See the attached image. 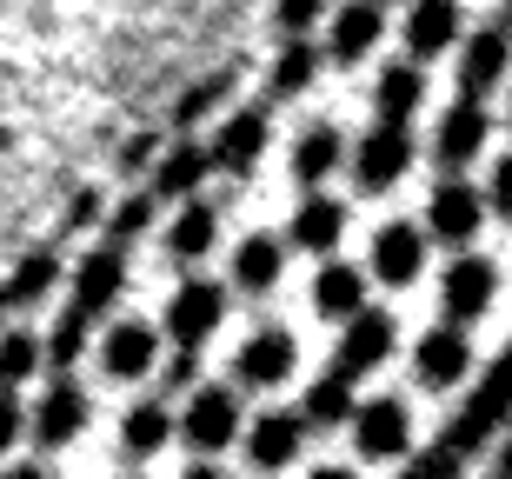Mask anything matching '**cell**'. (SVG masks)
I'll use <instances>...</instances> for the list:
<instances>
[{
    "label": "cell",
    "mask_w": 512,
    "mask_h": 479,
    "mask_svg": "<svg viewBox=\"0 0 512 479\" xmlns=\"http://www.w3.org/2000/svg\"><path fill=\"white\" fill-rule=\"evenodd\" d=\"M406 173H413V134H406V120H380L353 147V180H360V193H386Z\"/></svg>",
    "instance_id": "1"
},
{
    "label": "cell",
    "mask_w": 512,
    "mask_h": 479,
    "mask_svg": "<svg viewBox=\"0 0 512 479\" xmlns=\"http://www.w3.org/2000/svg\"><path fill=\"white\" fill-rule=\"evenodd\" d=\"M353 420V446H360L366 460H399L406 446H413V413H406V400H366L346 413Z\"/></svg>",
    "instance_id": "2"
},
{
    "label": "cell",
    "mask_w": 512,
    "mask_h": 479,
    "mask_svg": "<svg viewBox=\"0 0 512 479\" xmlns=\"http://www.w3.org/2000/svg\"><path fill=\"white\" fill-rule=\"evenodd\" d=\"M187 446H200V453H220V446L240 440V400H233L227 386H200L187 400V420L173 426Z\"/></svg>",
    "instance_id": "3"
},
{
    "label": "cell",
    "mask_w": 512,
    "mask_h": 479,
    "mask_svg": "<svg viewBox=\"0 0 512 479\" xmlns=\"http://www.w3.org/2000/svg\"><path fill=\"white\" fill-rule=\"evenodd\" d=\"M293 366H300V340H293L286 326H260V333L233 353V380L240 386H280V380H293Z\"/></svg>",
    "instance_id": "4"
},
{
    "label": "cell",
    "mask_w": 512,
    "mask_h": 479,
    "mask_svg": "<svg viewBox=\"0 0 512 479\" xmlns=\"http://www.w3.org/2000/svg\"><path fill=\"white\" fill-rule=\"evenodd\" d=\"M220 313H227V287H213V280H187V287L173 293V307H167V333L187 346V353H200V346L213 340Z\"/></svg>",
    "instance_id": "5"
},
{
    "label": "cell",
    "mask_w": 512,
    "mask_h": 479,
    "mask_svg": "<svg viewBox=\"0 0 512 479\" xmlns=\"http://www.w3.org/2000/svg\"><path fill=\"white\" fill-rule=\"evenodd\" d=\"M386 353H393V320H386L380 307H353V313H346V333H340L333 366H340L346 380H360V373H373Z\"/></svg>",
    "instance_id": "6"
},
{
    "label": "cell",
    "mask_w": 512,
    "mask_h": 479,
    "mask_svg": "<svg viewBox=\"0 0 512 479\" xmlns=\"http://www.w3.org/2000/svg\"><path fill=\"white\" fill-rule=\"evenodd\" d=\"M426 220H433V240H446V247H466L479 233V220H486V200H479L466 180H446V187H433V207H426Z\"/></svg>",
    "instance_id": "7"
},
{
    "label": "cell",
    "mask_w": 512,
    "mask_h": 479,
    "mask_svg": "<svg viewBox=\"0 0 512 479\" xmlns=\"http://www.w3.org/2000/svg\"><path fill=\"white\" fill-rule=\"evenodd\" d=\"M419 267H426V233H419V227L393 220V227L373 233V273H380L386 287H413Z\"/></svg>",
    "instance_id": "8"
},
{
    "label": "cell",
    "mask_w": 512,
    "mask_h": 479,
    "mask_svg": "<svg viewBox=\"0 0 512 479\" xmlns=\"http://www.w3.org/2000/svg\"><path fill=\"white\" fill-rule=\"evenodd\" d=\"M466 373H473V346H466V333H459V326H433V333L419 340V386L446 393V386H459Z\"/></svg>",
    "instance_id": "9"
},
{
    "label": "cell",
    "mask_w": 512,
    "mask_h": 479,
    "mask_svg": "<svg viewBox=\"0 0 512 479\" xmlns=\"http://www.w3.org/2000/svg\"><path fill=\"white\" fill-rule=\"evenodd\" d=\"M300 446H306V420L300 413H260L247 433V460L260 466V473H280V466L300 460Z\"/></svg>",
    "instance_id": "10"
},
{
    "label": "cell",
    "mask_w": 512,
    "mask_h": 479,
    "mask_svg": "<svg viewBox=\"0 0 512 479\" xmlns=\"http://www.w3.org/2000/svg\"><path fill=\"white\" fill-rule=\"evenodd\" d=\"M260 154H266V114H253V107L220 120V134H213V147H207V160L227 167V173H247Z\"/></svg>",
    "instance_id": "11"
},
{
    "label": "cell",
    "mask_w": 512,
    "mask_h": 479,
    "mask_svg": "<svg viewBox=\"0 0 512 479\" xmlns=\"http://www.w3.org/2000/svg\"><path fill=\"white\" fill-rule=\"evenodd\" d=\"M87 426V393H80L74 380H54L47 393H40V406H34V440L40 446H67Z\"/></svg>",
    "instance_id": "12"
},
{
    "label": "cell",
    "mask_w": 512,
    "mask_h": 479,
    "mask_svg": "<svg viewBox=\"0 0 512 479\" xmlns=\"http://www.w3.org/2000/svg\"><path fill=\"white\" fill-rule=\"evenodd\" d=\"M493 287H499V267L493 260H453L446 273V320H479V313L493 307Z\"/></svg>",
    "instance_id": "13"
},
{
    "label": "cell",
    "mask_w": 512,
    "mask_h": 479,
    "mask_svg": "<svg viewBox=\"0 0 512 479\" xmlns=\"http://www.w3.org/2000/svg\"><path fill=\"white\" fill-rule=\"evenodd\" d=\"M120 287H127V260H120V247H100V253H87L80 273H74V307L107 313L120 300Z\"/></svg>",
    "instance_id": "14"
},
{
    "label": "cell",
    "mask_w": 512,
    "mask_h": 479,
    "mask_svg": "<svg viewBox=\"0 0 512 479\" xmlns=\"http://www.w3.org/2000/svg\"><path fill=\"white\" fill-rule=\"evenodd\" d=\"M506 60H512L506 27H486V34L466 40V60H459V87H466V100H479L486 87H499V80H506Z\"/></svg>",
    "instance_id": "15"
},
{
    "label": "cell",
    "mask_w": 512,
    "mask_h": 479,
    "mask_svg": "<svg viewBox=\"0 0 512 479\" xmlns=\"http://www.w3.org/2000/svg\"><path fill=\"white\" fill-rule=\"evenodd\" d=\"M479 147H486V107H479V100H459L453 114L439 120L433 154H439V167H466Z\"/></svg>",
    "instance_id": "16"
},
{
    "label": "cell",
    "mask_w": 512,
    "mask_h": 479,
    "mask_svg": "<svg viewBox=\"0 0 512 479\" xmlns=\"http://www.w3.org/2000/svg\"><path fill=\"white\" fill-rule=\"evenodd\" d=\"M459 40V0H413V14H406V47L419 60L446 54Z\"/></svg>",
    "instance_id": "17"
},
{
    "label": "cell",
    "mask_w": 512,
    "mask_h": 479,
    "mask_svg": "<svg viewBox=\"0 0 512 479\" xmlns=\"http://www.w3.org/2000/svg\"><path fill=\"white\" fill-rule=\"evenodd\" d=\"M153 353H160V326L120 320L114 333H107V353H100V360H107V373H114V380H140V373L153 366Z\"/></svg>",
    "instance_id": "18"
},
{
    "label": "cell",
    "mask_w": 512,
    "mask_h": 479,
    "mask_svg": "<svg viewBox=\"0 0 512 479\" xmlns=\"http://www.w3.org/2000/svg\"><path fill=\"white\" fill-rule=\"evenodd\" d=\"M340 233H346V207L326 200V193H313V200L293 213V247H306V253H333Z\"/></svg>",
    "instance_id": "19"
},
{
    "label": "cell",
    "mask_w": 512,
    "mask_h": 479,
    "mask_svg": "<svg viewBox=\"0 0 512 479\" xmlns=\"http://www.w3.org/2000/svg\"><path fill=\"white\" fill-rule=\"evenodd\" d=\"M313 307H320L326 320H346L353 307H366V273L346 267V260H326L320 280H313Z\"/></svg>",
    "instance_id": "20"
},
{
    "label": "cell",
    "mask_w": 512,
    "mask_h": 479,
    "mask_svg": "<svg viewBox=\"0 0 512 479\" xmlns=\"http://www.w3.org/2000/svg\"><path fill=\"white\" fill-rule=\"evenodd\" d=\"M213 173V160H207V147H193V140H180V147H167L160 154V173H153V193H167V200H187L200 180Z\"/></svg>",
    "instance_id": "21"
},
{
    "label": "cell",
    "mask_w": 512,
    "mask_h": 479,
    "mask_svg": "<svg viewBox=\"0 0 512 479\" xmlns=\"http://www.w3.org/2000/svg\"><path fill=\"white\" fill-rule=\"evenodd\" d=\"M380 27H386V14L373 7V0H346L340 20H333V54H340V60H360L366 47L380 40Z\"/></svg>",
    "instance_id": "22"
},
{
    "label": "cell",
    "mask_w": 512,
    "mask_h": 479,
    "mask_svg": "<svg viewBox=\"0 0 512 479\" xmlns=\"http://www.w3.org/2000/svg\"><path fill=\"white\" fill-rule=\"evenodd\" d=\"M273 280H280V240H266V233L240 240V253H233V287L240 293H273Z\"/></svg>",
    "instance_id": "23"
},
{
    "label": "cell",
    "mask_w": 512,
    "mask_h": 479,
    "mask_svg": "<svg viewBox=\"0 0 512 479\" xmlns=\"http://www.w3.org/2000/svg\"><path fill=\"white\" fill-rule=\"evenodd\" d=\"M380 120H406V114H419V100H426V74H419L413 60H393L380 74Z\"/></svg>",
    "instance_id": "24"
},
{
    "label": "cell",
    "mask_w": 512,
    "mask_h": 479,
    "mask_svg": "<svg viewBox=\"0 0 512 479\" xmlns=\"http://www.w3.org/2000/svg\"><path fill=\"white\" fill-rule=\"evenodd\" d=\"M346 160V140L333 134V127H313V134H300V147H293V180H306V187H320L326 173Z\"/></svg>",
    "instance_id": "25"
},
{
    "label": "cell",
    "mask_w": 512,
    "mask_h": 479,
    "mask_svg": "<svg viewBox=\"0 0 512 479\" xmlns=\"http://www.w3.org/2000/svg\"><path fill=\"white\" fill-rule=\"evenodd\" d=\"M346 413H353V380H346L340 366H326L320 380L306 386V413H300V420H313V426H340Z\"/></svg>",
    "instance_id": "26"
},
{
    "label": "cell",
    "mask_w": 512,
    "mask_h": 479,
    "mask_svg": "<svg viewBox=\"0 0 512 479\" xmlns=\"http://www.w3.org/2000/svg\"><path fill=\"white\" fill-rule=\"evenodd\" d=\"M167 440H173L167 406H127V420H120V446H127L133 460H153Z\"/></svg>",
    "instance_id": "27"
},
{
    "label": "cell",
    "mask_w": 512,
    "mask_h": 479,
    "mask_svg": "<svg viewBox=\"0 0 512 479\" xmlns=\"http://www.w3.org/2000/svg\"><path fill=\"white\" fill-rule=\"evenodd\" d=\"M54 280H60V260H54V253H27V260L14 267V280L0 287V300H7V307H34V300H47V293H54Z\"/></svg>",
    "instance_id": "28"
},
{
    "label": "cell",
    "mask_w": 512,
    "mask_h": 479,
    "mask_svg": "<svg viewBox=\"0 0 512 479\" xmlns=\"http://www.w3.org/2000/svg\"><path fill=\"white\" fill-rule=\"evenodd\" d=\"M34 366H40V340L27 333V326H14V333H0V386L27 380Z\"/></svg>",
    "instance_id": "29"
},
{
    "label": "cell",
    "mask_w": 512,
    "mask_h": 479,
    "mask_svg": "<svg viewBox=\"0 0 512 479\" xmlns=\"http://www.w3.org/2000/svg\"><path fill=\"white\" fill-rule=\"evenodd\" d=\"M167 247L180 253V260H200V253L213 247V213H207V207H187V213H180V220H173Z\"/></svg>",
    "instance_id": "30"
},
{
    "label": "cell",
    "mask_w": 512,
    "mask_h": 479,
    "mask_svg": "<svg viewBox=\"0 0 512 479\" xmlns=\"http://www.w3.org/2000/svg\"><path fill=\"white\" fill-rule=\"evenodd\" d=\"M313 67H320V54H313L306 40H293L280 54V67H273V87H280V94H306V87H313Z\"/></svg>",
    "instance_id": "31"
},
{
    "label": "cell",
    "mask_w": 512,
    "mask_h": 479,
    "mask_svg": "<svg viewBox=\"0 0 512 479\" xmlns=\"http://www.w3.org/2000/svg\"><path fill=\"white\" fill-rule=\"evenodd\" d=\"M87 320H94V313H80V307L60 313L54 340H47V360H54V366H74L80 360V346H87Z\"/></svg>",
    "instance_id": "32"
},
{
    "label": "cell",
    "mask_w": 512,
    "mask_h": 479,
    "mask_svg": "<svg viewBox=\"0 0 512 479\" xmlns=\"http://www.w3.org/2000/svg\"><path fill=\"white\" fill-rule=\"evenodd\" d=\"M459 473H466V453H459L453 440H439V446H433V453H426V460H419L406 479H459Z\"/></svg>",
    "instance_id": "33"
},
{
    "label": "cell",
    "mask_w": 512,
    "mask_h": 479,
    "mask_svg": "<svg viewBox=\"0 0 512 479\" xmlns=\"http://www.w3.org/2000/svg\"><path fill=\"white\" fill-rule=\"evenodd\" d=\"M147 213H153V200H120L114 220H107V233H114V240H133V233L147 227Z\"/></svg>",
    "instance_id": "34"
},
{
    "label": "cell",
    "mask_w": 512,
    "mask_h": 479,
    "mask_svg": "<svg viewBox=\"0 0 512 479\" xmlns=\"http://www.w3.org/2000/svg\"><path fill=\"white\" fill-rule=\"evenodd\" d=\"M320 14H326V0H280V7H273V20H280L286 34H300V27H313Z\"/></svg>",
    "instance_id": "35"
},
{
    "label": "cell",
    "mask_w": 512,
    "mask_h": 479,
    "mask_svg": "<svg viewBox=\"0 0 512 479\" xmlns=\"http://www.w3.org/2000/svg\"><path fill=\"white\" fill-rule=\"evenodd\" d=\"M486 207H493V213H506V220H512V154H506V160L493 167V187H486Z\"/></svg>",
    "instance_id": "36"
},
{
    "label": "cell",
    "mask_w": 512,
    "mask_h": 479,
    "mask_svg": "<svg viewBox=\"0 0 512 479\" xmlns=\"http://www.w3.org/2000/svg\"><path fill=\"white\" fill-rule=\"evenodd\" d=\"M94 220H100V193L80 187V193H74V207H67V227H94Z\"/></svg>",
    "instance_id": "37"
},
{
    "label": "cell",
    "mask_w": 512,
    "mask_h": 479,
    "mask_svg": "<svg viewBox=\"0 0 512 479\" xmlns=\"http://www.w3.org/2000/svg\"><path fill=\"white\" fill-rule=\"evenodd\" d=\"M20 440V406H14V393H0V453Z\"/></svg>",
    "instance_id": "38"
},
{
    "label": "cell",
    "mask_w": 512,
    "mask_h": 479,
    "mask_svg": "<svg viewBox=\"0 0 512 479\" xmlns=\"http://www.w3.org/2000/svg\"><path fill=\"white\" fill-rule=\"evenodd\" d=\"M147 160H153V140H147V134H133L127 147H120V167H127V173H133V167H147Z\"/></svg>",
    "instance_id": "39"
},
{
    "label": "cell",
    "mask_w": 512,
    "mask_h": 479,
    "mask_svg": "<svg viewBox=\"0 0 512 479\" xmlns=\"http://www.w3.org/2000/svg\"><path fill=\"white\" fill-rule=\"evenodd\" d=\"M506 433V446H499V479H512V426H499Z\"/></svg>",
    "instance_id": "40"
},
{
    "label": "cell",
    "mask_w": 512,
    "mask_h": 479,
    "mask_svg": "<svg viewBox=\"0 0 512 479\" xmlns=\"http://www.w3.org/2000/svg\"><path fill=\"white\" fill-rule=\"evenodd\" d=\"M0 479H47V473H40V466H7Z\"/></svg>",
    "instance_id": "41"
},
{
    "label": "cell",
    "mask_w": 512,
    "mask_h": 479,
    "mask_svg": "<svg viewBox=\"0 0 512 479\" xmlns=\"http://www.w3.org/2000/svg\"><path fill=\"white\" fill-rule=\"evenodd\" d=\"M180 479H220V473H213V466H187V473H180Z\"/></svg>",
    "instance_id": "42"
},
{
    "label": "cell",
    "mask_w": 512,
    "mask_h": 479,
    "mask_svg": "<svg viewBox=\"0 0 512 479\" xmlns=\"http://www.w3.org/2000/svg\"><path fill=\"white\" fill-rule=\"evenodd\" d=\"M313 479H353V473H346V466H320V473H313Z\"/></svg>",
    "instance_id": "43"
},
{
    "label": "cell",
    "mask_w": 512,
    "mask_h": 479,
    "mask_svg": "<svg viewBox=\"0 0 512 479\" xmlns=\"http://www.w3.org/2000/svg\"><path fill=\"white\" fill-rule=\"evenodd\" d=\"M506 14H512V0H506Z\"/></svg>",
    "instance_id": "44"
}]
</instances>
